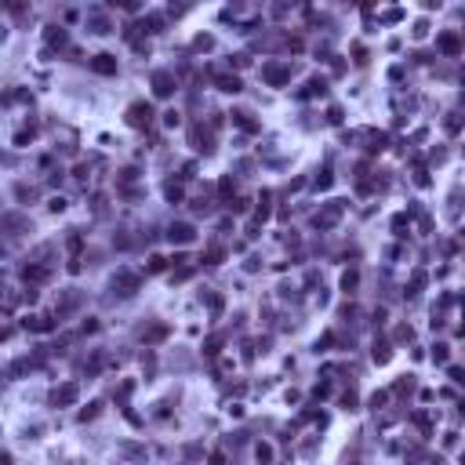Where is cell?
Returning a JSON list of instances; mask_svg holds the SVG:
<instances>
[{
  "label": "cell",
  "instance_id": "9c48e42d",
  "mask_svg": "<svg viewBox=\"0 0 465 465\" xmlns=\"http://www.w3.org/2000/svg\"><path fill=\"white\" fill-rule=\"evenodd\" d=\"M0 465H11V458H8V454H0Z\"/></svg>",
  "mask_w": 465,
  "mask_h": 465
},
{
  "label": "cell",
  "instance_id": "52a82bcc",
  "mask_svg": "<svg viewBox=\"0 0 465 465\" xmlns=\"http://www.w3.org/2000/svg\"><path fill=\"white\" fill-rule=\"evenodd\" d=\"M374 360H378V364L389 360V345H385V342H382V345H374Z\"/></svg>",
  "mask_w": 465,
  "mask_h": 465
},
{
  "label": "cell",
  "instance_id": "3957f363",
  "mask_svg": "<svg viewBox=\"0 0 465 465\" xmlns=\"http://www.w3.org/2000/svg\"><path fill=\"white\" fill-rule=\"evenodd\" d=\"M95 73H102V77H109V73H117V58L113 55H95Z\"/></svg>",
  "mask_w": 465,
  "mask_h": 465
},
{
  "label": "cell",
  "instance_id": "7a4b0ae2",
  "mask_svg": "<svg viewBox=\"0 0 465 465\" xmlns=\"http://www.w3.org/2000/svg\"><path fill=\"white\" fill-rule=\"evenodd\" d=\"M167 236H171V243H193V226L189 222H174L171 229H167Z\"/></svg>",
  "mask_w": 465,
  "mask_h": 465
},
{
  "label": "cell",
  "instance_id": "ba28073f",
  "mask_svg": "<svg viewBox=\"0 0 465 465\" xmlns=\"http://www.w3.org/2000/svg\"><path fill=\"white\" fill-rule=\"evenodd\" d=\"M342 287H345V291H352V287H356V273H345V280H342Z\"/></svg>",
  "mask_w": 465,
  "mask_h": 465
},
{
  "label": "cell",
  "instance_id": "6da1fadb",
  "mask_svg": "<svg viewBox=\"0 0 465 465\" xmlns=\"http://www.w3.org/2000/svg\"><path fill=\"white\" fill-rule=\"evenodd\" d=\"M149 120H153V105H149V102H135V105L127 109V124H131V127H146Z\"/></svg>",
  "mask_w": 465,
  "mask_h": 465
},
{
  "label": "cell",
  "instance_id": "277c9868",
  "mask_svg": "<svg viewBox=\"0 0 465 465\" xmlns=\"http://www.w3.org/2000/svg\"><path fill=\"white\" fill-rule=\"evenodd\" d=\"M153 91H157L160 98L171 95V73H157V77H153Z\"/></svg>",
  "mask_w": 465,
  "mask_h": 465
},
{
  "label": "cell",
  "instance_id": "8992f818",
  "mask_svg": "<svg viewBox=\"0 0 465 465\" xmlns=\"http://www.w3.org/2000/svg\"><path fill=\"white\" fill-rule=\"evenodd\" d=\"M218 87L229 91V95H236V91H240V80H236V77H218Z\"/></svg>",
  "mask_w": 465,
  "mask_h": 465
},
{
  "label": "cell",
  "instance_id": "5b68a950",
  "mask_svg": "<svg viewBox=\"0 0 465 465\" xmlns=\"http://www.w3.org/2000/svg\"><path fill=\"white\" fill-rule=\"evenodd\" d=\"M51 400H55V404H73V400H77V385H62V389H55Z\"/></svg>",
  "mask_w": 465,
  "mask_h": 465
}]
</instances>
